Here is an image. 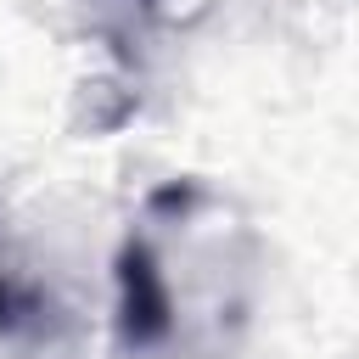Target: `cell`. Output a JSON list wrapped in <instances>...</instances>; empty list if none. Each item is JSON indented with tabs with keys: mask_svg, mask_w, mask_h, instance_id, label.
<instances>
[{
	"mask_svg": "<svg viewBox=\"0 0 359 359\" xmlns=\"http://www.w3.org/2000/svg\"><path fill=\"white\" fill-rule=\"evenodd\" d=\"M112 286H118V309H112L118 348L123 353L168 348L174 342V292H168V275L146 236H123V247L112 258Z\"/></svg>",
	"mask_w": 359,
	"mask_h": 359,
	"instance_id": "cell-1",
	"label": "cell"
},
{
	"mask_svg": "<svg viewBox=\"0 0 359 359\" xmlns=\"http://www.w3.org/2000/svg\"><path fill=\"white\" fill-rule=\"evenodd\" d=\"M39 314H45V309H39V297H34L22 280H11V275L0 269V337H17V331H28Z\"/></svg>",
	"mask_w": 359,
	"mask_h": 359,
	"instance_id": "cell-3",
	"label": "cell"
},
{
	"mask_svg": "<svg viewBox=\"0 0 359 359\" xmlns=\"http://www.w3.org/2000/svg\"><path fill=\"white\" fill-rule=\"evenodd\" d=\"M84 6H90V28L107 45V56L118 62V73L135 79L146 62V39L157 28V0H84Z\"/></svg>",
	"mask_w": 359,
	"mask_h": 359,
	"instance_id": "cell-2",
	"label": "cell"
}]
</instances>
